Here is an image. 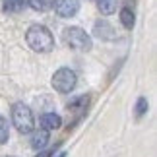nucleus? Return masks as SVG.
<instances>
[{
	"instance_id": "nucleus-1",
	"label": "nucleus",
	"mask_w": 157,
	"mask_h": 157,
	"mask_svg": "<svg viewBox=\"0 0 157 157\" xmlns=\"http://www.w3.org/2000/svg\"><path fill=\"white\" fill-rule=\"evenodd\" d=\"M25 41L35 52H51L54 49V37L45 25H31L25 33Z\"/></svg>"
},
{
	"instance_id": "nucleus-2",
	"label": "nucleus",
	"mask_w": 157,
	"mask_h": 157,
	"mask_svg": "<svg viewBox=\"0 0 157 157\" xmlns=\"http://www.w3.org/2000/svg\"><path fill=\"white\" fill-rule=\"evenodd\" d=\"M12 122H14L16 130L21 134H31L35 130V118L31 109L23 103H16L12 107Z\"/></svg>"
},
{
	"instance_id": "nucleus-3",
	"label": "nucleus",
	"mask_w": 157,
	"mask_h": 157,
	"mask_svg": "<svg viewBox=\"0 0 157 157\" xmlns=\"http://www.w3.org/2000/svg\"><path fill=\"white\" fill-rule=\"evenodd\" d=\"M62 37L70 49L80 51V52H87L93 47V41L89 37V33H86L82 27H66L62 31Z\"/></svg>"
},
{
	"instance_id": "nucleus-4",
	"label": "nucleus",
	"mask_w": 157,
	"mask_h": 157,
	"mask_svg": "<svg viewBox=\"0 0 157 157\" xmlns=\"http://www.w3.org/2000/svg\"><path fill=\"white\" fill-rule=\"evenodd\" d=\"M76 83H78V76H76V72L70 70V68H60V70L54 72V76H52V87L56 89L58 93H70L72 89L76 87Z\"/></svg>"
},
{
	"instance_id": "nucleus-5",
	"label": "nucleus",
	"mask_w": 157,
	"mask_h": 157,
	"mask_svg": "<svg viewBox=\"0 0 157 157\" xmlns=\"http://www.w3.org/2000/svg\"><path fill=\"white\" fill-rule=\"evenodd\" d=\"M52 6L60 17H74L80 10V0H54Z\"/></svg>"
},
{
	"instance_id": "nucleus-6",
	"label": "nucleus",
	"mask_w": 157,
	"mask_h": 157,
	"mask_svg": "<svg viewBox=\"0 0 157 157\" xmlns=\"http://www.w3.org/2000/svg\"><path fill=\"white\" fill-rule=\"evenodd\" d=\"M39 122H41V128L43 130L51 132V130H58L60 126H62V118H60L56 113H45L43 117L39 118Z\"/></svg>"
},
{
	"instance_id": "nucleus-7",
	"label": "nucleus",
	"mask_w": 157,
	"mask_h": 157,
	"mask_svg": "<svg viewBox=\"0 0 157 157\" xmlns=\"http://www.w3.org/2000/svg\"><path fill=\"white\" fill-rule=\"evenodd\" d=\"M47 144H49V132L47 130H37V132H31V147L33 149H43Z\"/></svg>"
},
{
	"instance_id": "nucleus-8",
	"label": "nucleus",
	"mask_w": 157,
	"mask_h": 157,
	"mask_svg": "<svg viewBox=\"0 0 157 157\" xmlns=\"http://www.w3.org/2000/svg\"><path fill=\"white\" fill-rule=\"evenodd\" d=\"M117 4H118V0H97V8L101 14H105V16H111L117 12Z\"/></svg>"
},
{
	"instance_id": "nucleus-9",
	"label": "nucleus",
	"mask_w": 157,
	"mask_h": 157,
	"mask_svg": "<svg viewBox=\"0 0 157 157\" xmlns=\"http://www.w3.org/2000/svg\"><path fill=\"white\" fill-rule=\"evenodd\" d=\"M87 103H89V95H80V97H76V99L68 105V111H72V113L86 111V109H87Z\"/></svg>"
},
{
	"instance_id": "nucleus-10",
	"label": "nucleus",
	"mask_w": 157,
	"mask_h": 157,
	"mask_svg": "<svg viewBox=\"0 0 157 157\" xmlns=\"http://www.w3.org/2000/svg\"><path fill=\"white\" fill-rule=\"evenodd\" d=\"M134 21H136V17H134V12H132L130 8H122V10H120V23H122L126 29L134 27Z\"/></svg>"
},
{
	"instance_id": "nucleus-11",
	"label": "nucleus",
	"mask_w": 157,
	"mask_h": 157,
	"mask_svg": "<svg viewBox=\"0 0 157 157\" xmlns=\"http://www.w3.org/2000/svg\"><path fill=\"white\" fill-rule=\"evenodd\" d=\"M27 4L31 6L33 10H37V12H47V10H51V8H52L54 0H29Z\"/></svg>"
},
{
	"instance_id": "nucleus-12",
	"label": "nucleus",
	"mask_w": 157,
	"mask_h": 157,
	"mask_svg": "<svg viewBox=\"0 0 157 157\" xmlns=\"http://www.w3.org/2000/svg\"><path fill=\"white\" fill-rule=\"evenodd\" d=\"M2 8H4V12H21L25 8V2L23 0H6Z\"/></svg>"
},
{
	"instance_id": "nucleus-13",
	"label": "nucleus",
	"mask_w": 157,
	"mask_h": 157,
	"mask_svg": "<svg viewBox=\"0 0 157 157\" xmlns=\"http://www.w3.org/2000/svg\"><path fill=\"white\" fill-rule=\"evenodd\" d=\"M147 107H149V105H147V99H146V97H140V99L136 101V117L142 118L144 114L147 113Z\"/></svg>"
},
{
	"instance_id": "nucleus-14",
	"label": "nucleus",
	"mask_w": 157,
	"mask_h": 157,
	"mask_svg": "<svg viewBox=\"0 0 157 157\" xmlns=\"http://www.w3.org/2000/svg\"><path fill=\"white\" fill-rule=\"evenodd\" d=\"M95 33H97L99 37H111V35H113V29L109 27V23L101 21V23H97V25H95Z\"/></svg>"
},
{
	"instance_id": "nucleus-15",
	"label": "nucleus",
	"mask_w": 157,
	"mask_h": 157,
	"mask_svg": "<svg viewBox=\"0 0 157 157\" xmlns=\"http://www.w3.org/2000/svg\"><path fill=\"white\" fill-rule=\"evenodd\" d=\"M8 134H10V130H8V122H6V118H4V117H0V146L8 142Z\"/></svg>"
},
{
	"instance_id": "nucleus-16",
	"label": "nucleus",
	"mask_w": 157,
	"mask_h": 157,
	"mask_svg": "<svg viewBox=\"0 0 157 157\" xmlns=\"http://www.w3.org/2000/svg\"><path fill=\"white\" fill-rule=\"evenodd\" d=\"M54 151H56V149H39V153L35 155V157H52L54 155Z\"/></svg>"
},
{
	"instance_id": "nucleus-17",
	"label": "nucleus",
	"mask_w": 157,
	"mask_h": 157,
	"mask_svg": "<svg viewBox=\"0 0 157 157\" xmlns=\"http://www.w3.org/2000/svg\"><path fill=\"white\" fill-rule=\"evenodd\" d=\"M58 157H66V153H64V151H62V153H60V155H58Z\"/></svg>"
}]
</instances>
